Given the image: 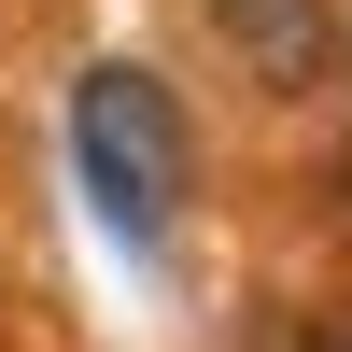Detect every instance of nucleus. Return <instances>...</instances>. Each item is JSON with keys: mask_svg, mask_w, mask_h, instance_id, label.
<instances>
[{"mask_svg": "<svg viewBox=\"0 0 352 352\" xmlns=\"http://www.w3.org/2000/svg\"><path fill=\"white\" fill-rule=\"evenodd\" d=\"M71 169H85V197H99V226L127 254H169V226H184V197H197L184 99H169L141 56H99V71L71 85Z\"/></svg>", "mask_w": 352, "mask_h": 352, "instance_id": "f257e3e1", "label": "nucleus"}, {"mask_svg": "<svg viewBox=\"0 0 352 352\" xmlns=\"http://www.w3.org/2000/svg\"><path fill=\"white\" fill-rule=\"evenodd\" d=\"M212 28L226 43H240V71H268L282 99H296V85H324V0H212Z\"/></svg>", "mask_w": 352, "mask_h": 352, "instance_id": "f03ea898", "label": "nucleus"}]
</instances>
